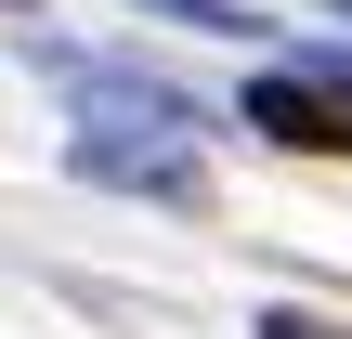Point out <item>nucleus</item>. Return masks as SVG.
I'll list each match as a JSON object with an SVG mask.
<instances>
[{"label": "nucleus", "mask_w": 352, "mask_h": 339, "mask_svg": "<svg viewBox=\"0 0 352 339\" xmlns=\"http://www.w3.org/2000/svg\"><path fill=\"white\" fill-rule=\"evenodd\" d=\"M65 157H78V183H118V196H157V209H209V157L170 144V131H78Z\"/></svg>", "instance_id": "obj_3"}, {"label": "nucleus", "mask_w": 352, "mask_h": 339, "mask_svg": "<svg viewBox=\"0 0 352 339\" xmlns=\"http://www.w3.org/2000/svg\"><path fill=\"white\" fill-rule=\"evenodd\" d=\"M0 13H13V0H0Z\"/></svg>", "instance_id": "obj_7"}, {"label": "nucleus", "mask_w": 352, "mask_h": 339, "mask_svg": "<svg viewBox=\"0 0 352 339\" xmlns=\"http://www.w3.org/2000/svg\"><path fill=\"white\" fill-rule=\"evenodd\" d=\"M248 131L287 157H352V52H300V65L248 78Z\"/></svg>", "instance_id": "obj_1"}, {"label": "nucleus", "mask_w": 352, "mask_h": 339, "mask_svg": "<svg viewBox=\"0 0 352 339\" xmlns=\"http://www.w3.org/2000/svg\"><path fill=\"white\" fill-rule=\"evenodd\" d=\"M52 78H65L78 131H170V144H209V105H196L183 78H144V65H78V52H52Z\"/></svg>", "instance_id": "obj_2"}, {"label": "nucleus", "mask_w": 352, "mask_h": 339, "mask_svg": "<svg viewBox=\"0 0 352 339\" xmlns=\"http://www.w3.org/2000/svg\"><path fill=\"white\" fill-rule=\"evenodd\" d=\"M327 13H340V26H352V0H327Z\"/></svg>", "instance_id": "obj_6"}, {"label": "nucleus", "mask_w": 352, "mask_h": 339, "mask_svg": "<svg viewBox=\"0 0 352 339\" xmlns=\"http://www.w3.org/2000/svg\"><path fill=\"white\" fill-rule=\"evenodd\" d=\"M131 13H170V26H209V39H248L261 26L248 0H131Z\"/></svg>", "instance_id": "obj_4"}, {"label": "nucleus", "mask_w": 352, "mask_h": 339, "mask_svg": "<svg viewBox=\"0 0 352 339\" xmlns=\"http://www.w3.org/2000/svg\"><path fill=\"white\" fill-rule=\"evenodd\" d=\"M248 339H352V327H340V314H300V300H274V314H261Z\"/></svg>", "instance_id": "obj_5"}]
</instances>
